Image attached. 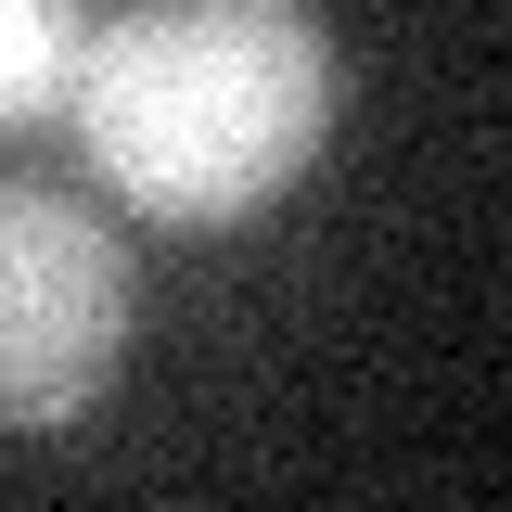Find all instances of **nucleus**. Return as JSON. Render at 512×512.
Here are the masks:
<instances>
[{"instance_id":"obj_1","label":"nucleus","mask_w":512,"mask_h":512,"mask_svg":"<svg viewBox=\"0 0 512 512\" xmlns=\"http://www.w3.org/2000/svg\"><path fill=\"white\" fill-rule=\"evenodd\" d=\"M77 154L154 231L256 218L333 128V39L308 0H128L77 52Z\"/></svg>"},{"instance_id":"obj_2","label":"nucleus","mask_w":512,"mask_h":512,"mask_svg":"<svg viewBox=\"0 0 512 512\" xmlns=\"http://www.w3.org/2000/svg\"><path fill=\"white\" fill-rule=\"evenodd\" d=\"M128 346V256L90 205L0 180V423L52 436L77 423Z\"/></svg>"},{"instance_id":"obj_3","label":"nucleus","mask_w":512,"mask_h":512,"mask_svg":"<svg viewBox=\"0 0 512 512\" xmlns=\"http://www.w3.org/2000/svg\"><path fill=\"white\" fill-rule=\"evenodd\" d=\"M77 52H90V0H0V128L64 116Z\"/></svg>"}]
</instances>
